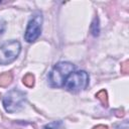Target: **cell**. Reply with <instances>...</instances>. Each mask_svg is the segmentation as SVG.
<instances>
[{"instance_id":"cell-1","label":"cell","mask_w":129,"mask_h":129,"mask_svg":"<svg viewBox=\"0 0 129 129\" xmlns=\"http://www.w3.org/2000/svg\"><path fill=\"white\" fill-rule=\"evenodd\" d=\"M75 71V64L70 61L57 62L48 75V82L51 87L60 88L63 87L69 76Z\"/></svg>"},{"instance_id":"cell-2","label":"cell","mask_w":129,"mask_h":129,"mask_svg":"<svg viewBox=\"0 0 129 129\" xmlns=\"http://www.w3.org/2000/svg\"><path fill=\"white\" fill-rule=\"evenodd\" d=\"M26 102V94L20 90L13 89L6 93L3 97L2 103L6 112L14 113L23 108Z\"/></svg>"},{"instance_id":"cell-3","label":"cell","mask_w":129,"mask_h":129,"mask_svg":"<svg viewBox=\"0 0 129 129\" xmlns=\"http://www.w3.org/2000/svg\"><path fill=\"white\" fill-rule=\"evenodd\" d=\"M89 75L87 72L85 71H77V72H73L69 78L67 79L63 88L73 94H77L80 93L82 91H84L88 85H89Z\"/></svg>"},{"instance_id":"cell-4","label":"cell","mask_w":129,"mask_h":129,"mask_svg":"<svg viewBox=\"0 0 129 129\" xmlns=\"http://www.w3.org/2000/svg\"><path fill=\"white\" fill-rule=\"evenodd\" d=\"M42 21H43L42 13L38 10L34 11L27 23V26L24 32V39L27 42L32 43L40 36Z\"/></svg>"},{"instance_id":"cell-5","label":"cell","mask_w":129,"mask_h":129,"mask_svg":"<svg viewBox=\"0 0 129 129\" xmlns=\"http://www.w3.org/2000/svg\"><path fill=\"white\" fill-rule=\"evenodd\" d=\"M21 51V44L18 40L11 39L0 46V64L5 66L14 61Z\"/></svg>"},{"instance_id":"cell-6","label":"cell","mask_w":129,"mask_h":129,"mask_svg":"<svg viewBox=\"0 0 129 129\" xmlns=\"http://www.w3.org/2000/svg\"><path fill=\"white\" fill-rule=\"evenodd\" d=\"M43 129H64L61 121H52L43 126Z\"/></svg>"},{"instance_id":"cell-7","label":"cell","mask_w":129,"mask_h":129,"mask_svg":"<svg viewBox=\"0 0 129 129\" xmlns=\"http://www.w3.org/2000/svg\"><path fill=\"white\" fill-rule=\"evenodd\" d=\"M91 31H92V34L94 36H98L99 33H100V25H99V19L98 17H95L93 22H92V25H91Z\"/></svg>"},{"instance_id":"cell-8","label":"cell","mask_w":129,"mask_h":129,"mask_svg":"<svg viewBox=\"0 0 129 129\" xmlns=\"http://www.w3.org/2000/svg\"><path fill=\"white\" fill-rule=\"evenodd\" d=\"M11 79H12V77H11V74L10 73H6V74L2 75L0 77V86H6V85H8L11 82Z\"/></svg>"},{"instance_id":"cell-9","label":"cell","mask_w":129,"mask_h":129,"mask_svg":"<svg viewBox=\"0 0 129 129\" xmlns=\"http://www.w3.org/2000/svg\"><path fill=\"white\" fill-rule=\"evenodd\" d=\"M23 83H24L26 86H28V87H32L33 84H34V77H33L32 75H30V74L26 75V76L23 78Z\"/></svg>"},{"instance_id":"cell-10","label":"cell","mask_w":129,"mask_h":129,"mask_svg":"<svg viewBox=\"0 0 129 129\" xmlns=\"http://www.w3.org/2000/svg\"><path fill=\"white\" fill-rule=\"evenodd\" d=\"M5 28H6V22L0 18V35L3 34V32L5 31Z\"/></svg>"}]
</instances>
